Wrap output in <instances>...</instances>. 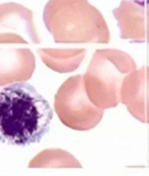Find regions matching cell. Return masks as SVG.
Segmentation results:
<instances>
[{
	"instance_id": "9c48e42d",
	"label": "cell",
	"mask_w": 149,
	"mask_h": 176,
	"mask_svg": "<svg viewBox=\"0 0 149 176\" xmlns=\"http://www.w3.org/2000/svg\"><path fill=\"white\" fill-rule=\"evenodd\" d=\"M38 55L49 69L59 73L73 72L84 59L86 48H38Z\"/></svg>"
},
{
	"instance_id": "52a82bcc",
	"label": "cell",
	"mask_w": 149,
	"mask_h": 176,
	"mask_svg": "<svg viewBox=\"0 0 149 176\" xmlns=\"http://www.w3.org/2000/svg\"><path fill=\"white\" fill-rule=\"evenodd\" d=\"M120 102L135 118L149 124V66L127 75L120 88Z\"/></svg>"
},
{
	"instance_id": "277c9868",
	"label": "cell",
	"mask_w": 149,
	"mask_h": 176,
	"mask_svg": "<svg viewBox=\"0 0 149 176\" xmlns=\"http://www.w3.org/2000/svg\"><path fill=\"white\" fill-rule=\"evenodd\" d=\"M54 108L62 124L76 131L94 129L104 115V109L91 101L80 74L62 83L55 95Z\"/></svg>"
},
{
	"instance_id": "6da1fadb",
	"label": "cell",
	"mask_w": 149,
	"mask_h": 176,
	"mask_svg": "<svg viewBox=\"0 0 149 176\" xmlns=\"http://www.w3.org/2000/svg\"><path fill=\"white\" fill-rule=\"evenodd\" d=\"M54 110L27 82L10 83L0 91V143L27 146L49 131Z\"/></svg>"
},
{
	"instance_id": "ba28073f",
	"label": "cell",
	"mask_w": 149,
	"mask_h": 176,
	"mask_svg": "<svg viewBox=\"0 0 149 176\" xmlns=\"http://www.w3.org/2000/svg\"><path fill=\"white\" fill-rule=\"evenodd\" d=\"M35 66L36 60L30 48H0V87L29 80Z\"/></svg>"
},
{
	"instance_id": "8fae6325",
	"label": "cell",
	"mask_w": 149,
	"mask_h": 176,
	"mask_svg": "<svg viewBox=\"0 0 149 176\" xmlns=\"http://www.w3.org/2000/svg\"><path fill=\"white\" fill-rule=\"evenodd\" d=\"M147 1H148V2H149V0H147Z\"/></svg>"
},
{
	"instance_id": "3957f363",
	"label": "cell",
	"mask_w": 149,
	"mask_h": 176,
	"mask_svg": "<svg viewBox=\"0 0 149 176\" xmlns=\"http://www.w3.org/2000/svg\"><path fill=\"white\" fill-rule=\"evenodd\" d=\"M137 64L127 53L116 48L97 50L83 75L84 87L91 101L103 109L120 103V88Z\"/></svg>"
},
{
	"instance_id": "5b68a950",
	"label": "cell",
	"mask_w": 149,
	"mask_h": 176,
	"mask_svg": "<svg viewBox=\"0 0 149 176\" xmlns=\"http://www.w3.org/2000/svg\"><path fill=\"white\" fill-rule=\"evenodd\" d=\"M0 43H40L31 9L16 2L0 4Z\"/></svg>"
},
{
	"instance_id": "7a4b0ae2",
	"label": "cell",
	"mask_w": 149,
	"mask_h": 176,
	"mask_svg": "<svg viewBox=\"0 0 149 176\" xmlns=\"http://www.w3.org/2000/svg\"><path fill=\"white\" fill-rule=\"evenodd\" d=\"M44 25L56 43H108L110 32L101 12L87 0H48Z\"/></svg>"
},
{
	"instance_id": "30bf717a",
	"label": "cell",
	"mask_w": 149,
	"mask_h": 176,
	"mask_svg": "<svg viewBox=\"0 0 149 176\" xmlns=\"http://www.w3.org/2000/svg\"><path fill=\"white\" fill-rule=\"evenodd\" d=\"M29 168H81L76 158L61 148L44 149L35 156L28 165Z\"/></svg>"
},
{
	"instance_id": "8992f818",
	"label": "cell",
	"mask_w": 149,
	"mask_h": 176,
	"mask_svg": "<svg viewBox=\"0 0 149 176\" xmlns=\"http://www.w3.org/2000/svg\"><path fill=\"white\" fill-rule=\"evenodd\" d=\"M120 38L135 43H149V2L147 0H122L113 9Z\"/></svg>"
}]
</instances>
